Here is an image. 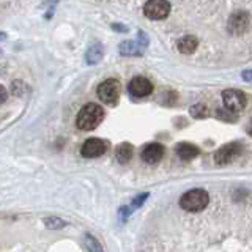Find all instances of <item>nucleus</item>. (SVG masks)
<instances>
[{"label":"nucleus","instance_id":"f257e3e1","mask_svg":"<svg viewBox=\"0 0 252 252\" xmlns=\"http://www.w3.org/2000/svg\"><path fill=\"white\" fill-rule=\"evenodd\" d=\"M102 120H104V110H102V107L99 104H94V102H89V104H85L79 110L76 125L82 131H92L98 128V125H101Z\"/></svg>","mask_w":252,"mask_h":252},{"label":"nucleus","instance_id":"f03ea898","mask_svg":"<svg viewBox=\"0 0 252 252\" xmlns=\"http://www.w3.org/2000/svg\"><path fill=\"white\" fill-rule=\"evenodd\" d=\"M208 202H210V195L207 191H203V189H192V191H188L181 195V199H180L181 208L189 213L202 211L203 208H207Z\"/></svg>","mask_w":252,"mask_h":252},{"label":"nucleus","instance_id":"7ed1b4c3","mask_svg":"<svg viewBox=\"0 0 252 252\" xmlns=\"http://www.w3.org/2000/svg\"><path fill=\"white\" fill-rule=\"evenodd\" d=\"M96 93L102 102H106L109 106H115L118 98H120V84H118L117 79H107V81L99 84Z\"/></svg>","mask_w":252,"mask_h":252},{"label":"nucleus","instance_id":"20e7f679","mask_svg":"<svg viewBox=\"0 0 252 252\" xmlns=\"http://www.w3.org/2000/svg\"><path fill=\"white\" fill-rule=\"evenodd\" d=\"M222 102L227 110H230L233 114H238L246 107L248 99H246V94L243 92L235 90V89H228V90L222 92Z\"/></svg>","mask_w":252,"mask_h":252},{"label":"nucleus","instance_id":"39448f33","mask_svg":"<svg viewBox=\"0 0 252 252\" xmlns=\"http://www.w3.org/2000/svg\"><path fill=\"white\" fill-rule=\"evenodd\" d=\"M170 13V3L165 0H148L144 5V14L148 19L159 21L165 19Z\"/></svg>","mask_w":252,"mask_h":252},{"label":"nucleus","instance_id":"423d86ee","mask_svg":"<svg viewBox=\"0 0 252 252\" xmlns=\"http://www.w3.org/2000/svg\"><path fill=\"white\" fill-rule=\"evenodd\" d=\"M249 24H251V18L246 11L243 10H238L232 13L230 19H228V32L233 35V36H240L243 33H246L248 29H249Z\"/></svg>","mask_w":252,"mask_h":252},{"label":"nucleus","instance_id":"0eeeda50","mask_svg":"<svg viewBox=\"0 0 252 252\" xmlns=\"http://www.w3.org/2000/svg\"><path fill=\"white\" fill-rule=\"evenodd\" d=\"M241 145L238 142H232V144H227L224 147H220L216 155H215V161L218 165H227L228 162H232L236 156L241 153Z\"/></svg>","mask_w":252,"mask_h":252},{"label":"nucleus","instance_id":"6e6552de","mask_svg":"<svg viewBox=\"0 0 252 252\" xmlns=\"http://www.w3.org/2000/svg\"><path fill=\"white\" fill-rule=\"evenodd\" d=\"M109 148V144L106 140L101 139H89L84 142V145L81 148V155L84 158H98L101 155H104Z\"/></svg>","mask_w":252,"mask_h":252},{"label":"nucleus","instance_id":"1a4fd4ad","mask_svg":"<svg viewBox=\"0 0 252 252\" xmlns=\"http://www.w3.org/2000/svg\"><path fill=\"white\" fill-rule=\"evenodd\" d=\"M128 90L134 98H145L153 92V84L147 77H134L128 85Z\"/></svg>","mask_w":252,"mask_h":252},{"label":"nucleus","instance_id":"9d476101","mask_svg":"<svg viewBox=\"0 0 252 252\" xmlns=\"http://www.w3.org/2000/svg\"><path fill=\"white\" fill-rule=\"evenodd\" d=\"M164 158V147L161 144H148L142 152V159L147 164H158Z\"/></svg>","mask_w":252,"mask_h":252},{"label":"nucleus","instance_id":"9b49d317","mask_svg":"<svg viewBox=\"0 0 252 252\" xmlns=\"http://www.w3.org/2000/svg\"><path fill=\"white\" fill-rule=\"evenodd\" d=\"M175 152H177V155L183 161H189V159H194L195 156H199L200 150L197 148L195 145H192V144H188V142H181V144H178L175 147Z\"/></svg>","mask_w":252,"mask_h":252},{"label":"nucleus","instance_id":"f8f14e48","mask_svg":"<svg viewBox=\"0 0 252 252\" xmlns=\"http://www.w3.org/2000/svg\"><path fill=\"white\" fill-rule=\"evenodd\" d=\"M102 57H104V46L101 43H93L85 54V60L89 65H96V63L101 62Z\"/></svg>","mask_w":252,"mask_h":252},{"label":"nucleus","instance_id":"ddd939ff","mask_svg":"<svg viewBox=\"0 0 252 252\" xmlns=\"http://www.w3.org/2000/svg\"><path fill=\"white\" fill-rule=\"evenodd\" d=\"M197 46H199V39H197L195 36L192 35H186L180 39V41L177 43V47H178V51L181 54H192L195 49H197Z\"/></svg>","mask_w":252,"mask_h":252},{"label":"nucleus","instance_id":"4468645a","mask_svg":"<svg viewBox=\"0 0 252 252\" xmlns=\"http://www.w3.org/2000/svg\"><path fill=\"white\" fill-rule=\"evenodd\" d=\"M144 44L137 41H123L120 44V54L125 57H132V55H142L144 52Z\"/></svg>","mask_w":252,"mask_h":252},{"label":"nucleus","instance_id":"2eb2a0df","mask_svg":"<svg viewBox=\"0 0 252 252\" xmlns=\"http://www.w3.org/2000/svg\"><path fill=\"white\" fill-rule=\"evenodd\" d=\"M115 158L120 164H126L131 161L132 158V145L129 144H120L115 150Z\"/></svg>","mask_w":252,"mask_h":252},{"label":"nucleus","instance_id":"dca6fc26","mask_svg":"<svg viewBox=\"0 0 252 252\" xmlns=\"http://www.w3.org/2000/svg\"><path fill=\"white\" fill-rule=\"evenodd\" d=\"M43 222L46 225V228H51V230H59V228H63L66 225L65 220H62L57 216H51V218H44Z\"/></svg>","mask_w":252,"mask_h":252},{"label":"nucleus","instance_id":"f3484780","mask_svg":"<svg viewBox=\"0 0 252 252\" xmlns=\"http://www.w3.org/2000/svg\"><path fill=\"white\" fill-rule=\"evenodd\" d=\"M85 244H87V249H89V252H104V249H102L101 243L94 238L93 235H85Z\"/></svg>","mask_w":252,"mask_h":252},{"label":"nucleus","instance_id":"a211bd4d","mask_svg":"<svg viewBox=\"0 0 252 252\" xmlns=\"http://www.w3.org/2000/svg\"><path fill=\"white\" fill-rule=\"evenodd\" d=\"M189 112H191V115L194 118H205L208 115V107L202 104V102H199V104H194L191 109H189Z\"/></svg>","mask_w":252,"mask_h":252},{"label":"nucleus","instance_id":"6ab92c4d","mask_svg":"<svg viewBox=\"0 0 252 252\" xmlns=\"http://www.w3.org/2000/svg\"><path fill=\"white\" fill-rule=\"evenodd\" d=\"M216 117L219 118V120H224V122H236L238 120V117H236V114L230 112V110H224V109H219L216 110Z\"/></svg>","mask_w":252,"mask_h":252},{"label":"nucleus","instance_id":"aec40b11","mask_svg":"<svg viewBox=\"0 0 252 252\" xmlns=\"http://www.w3.org/2000/svg\"><path fill=\"white\" fill-rule=\"evenodd\" d=\"M148 192H144V194H140V195H137V197H134V200H132V208H137V207H140L142 203L145 202V199H148Z\"/></svg>","mask_w":252,"mask_h":252},{"label":"nucleus","instance_id":"412c9836","mask_svg":"<svg viewBox=\"0 0 252 252\" xmlns=\"http://www.w3.org/2000/svg\"><path fill=\"white\" fill-rule=\"evenodd\" d=\"M241 77L244 79V81L252 82V69H246V71H243V73H241Z\"/></svg>","mask_w":252,"mask_h":252},{"label":"nucleus","instance_id":"4be33fe9","mask_svg":"<svg viewBox=\"0 0 252 252\" xmlns=\"http://www.w3.org/2000/svg\"><path fill=\"white\" fill-rule=\"evenodd\" d=\"M6 98H8V93L5 90V87L0 85V104H3V102L6 101Z\"/></svg>","mask_w":252,"mask_h":252},{"label":"nucleus","instance_id":"5701e85b","mask_svg":"<svg viewBox=\"0 0 252 252\" xmlns=\"http://www.w3.org/2000/svg\"><path fill=\"white\" fill-rule=\"evenodd\" d=\"M120 215H122V218L123 219H126L129 215H131V208H128V207H123L122 210H120Z\"/></svg>","mask_w":252,"mask_h":252},{"label":"nucleus","instance_id":"b1692460","mask_svg":"<svg viewBox=\"0 0 252 252\" xmlns=\"http://www.w3.org/2000/svg\"><path fill=\"white\" fill-rule=\"evenodd\" d=\"M112 29H114V30H118V32H126V30H128L126 27L120 26V24H112Z\"/></svg>","mask_w":252,"mask_h":252},{"label":"nucleus","instance_id":"393cba45","mask_svg":"<svg viewBox=\"0 0 252 252\" xmlns=\"http://www.w3.org/2000/svg\"><path fill=\"white\" fill-rule=\"evenodd\" d=\"M246 132L249 134V136L252 137V118H251V122L248 123V126H246Z\"/></svg>","mask_w":252,"mask_h":252},{"label":"nucleus","instance_id":"a878e982","mask_svg":"<svg viewBox=\"0 0 252 252\" xmlns=\"http://www.w3.org/2000/svg\"><path fill=\"white\" fill-rule=\"evenodd\" d=\"M0 55H2V49H0Z\"/></svg>","mask_w":252,"mask_h":252}]
</instances>
